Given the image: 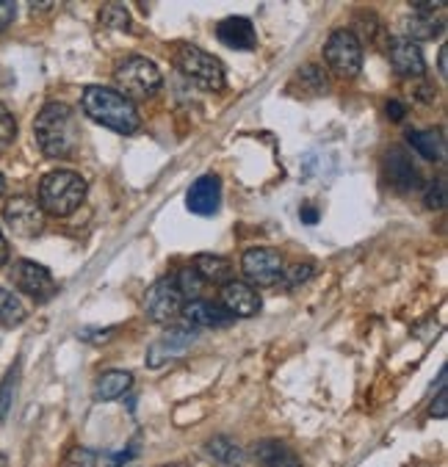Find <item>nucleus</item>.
I'll list each match as a JSON object with an SVG mask.
<instances>
[{
  "mask_svg": "<svg viewBox=\"0 0 448 467\" xmlns=\"http://www.w3.org/2000/svg\"><path fill=\"white\" fill-rule=\"evenodd\" d=\"M302 219H305L307 224H313V222H316V211H313V208H305V211H302Z\"/></svg>",
  "mask_w": 448,
  "mask_h": 467,
  "instance_id": "obj_38",
  "label": "nucleus"
},
{
  "mask_svg": "<svg viewBox=\"0 0 448 467\" xmlns=\"http://www.w3.org/2000/svg\"><path fill=\"white\" fill-rule=\"evenodd\" d=\"M260 296L249 283H241V279H230L222 288V307L233 316V318H252L260 313Z\"/></svg>",
  "mask_w": 448,
  "mask_h": 467,
  "instance_id": "obj_12",
  "label": "nucleus"
},
{
  "mask_svg": "<svg viewBox=\"0 0 448 467\" xmlns=\"http://www.w3.org/2000/svg\"><path fill=\"white\" fill-rule=\"evenodd\" d=\"M194 271L205 279V283H230V279H233L230 260H224L219 254H197L194 257Z\"/></svg>",
  "mask_w": 448,
  "mask_h": 467,
  "instance_id": "obj_22",
  "label": "nucleus"
},
{
  "mask_svg": "<svg viewBox=\"0 0 448 467\" xmlns=\"http://www.w3.org/2000/svg\"><path fill=\"white\" fill-rule=\"evenodd\" d=\"M388 58L396 75L401 78H423L426 61L415 42L410 39H388Z\"/></svg>",
  "mask_w": 448,
  "mask_h": 467,
  "instance_id": "obj_13",
  "label": "nucleus"
},
{
  "mask_svg": "<svg viewBox=\"0 0 448 467\" xmlns=\"http://www.w3.org/2000/svg\"><path fill=\"white\" fill-rule=\"evenodd\" d=\"M252 451H255V459H257L263 467H302L297 451L288 448V445L280 442V440H260Z\"/></svg>",
  "mask_w": 448,
  "mask_h": 467,
  "instance_id": "obj_19",
  "label": "nucleus"
},
{
  "mask_svg": "<svg viewBox=\"0 0 448 467\" xmlns=\"http://www.w3.org/2000/svg\"><path fill=\"white\" fill-rule=\"evenodd\" d=\"M0 467H9V462H6V456H4V453H0Z\"/></svg>",
  "mask_w": 448,
  "mask_h": 467,
  "instance_id": "obj_40",
  "label": "nucleus"
},
{
  "mask_svg": "<svg viewBox=\"0 0 448 467\" xmlns=\"http://www.w3.org/2000/svg\"><path fill=\"white\" fill-rule=\"evenodd\" d=\"M404 114H407V109H404L399 100H391V103H388V117H391V119L401 122V119H404Z\"/></svg>",
  "mask_w": 448,
  "mask_h": 467,
  "instance_id": "obj_35",
  "label": "nucleus"
},
{
  "mask_svg": "<svg viewBox=\"0 0 448 467\" xmlns=\"http://www.w3.org/2000/svg\"><path fill=\"white\" fill-rule=\"evenodd\" d=\"M17 379H20V368L15 365L9 373H6V379L0 382V423H4L12 412V401H15V390H17Z\"/></svg>",
  "mask_w": 448,
  "mask_h": 467,
  "instance_id": "obj_27",
  "label": "nucleus"
},
{
  "mask_svg": "<svg viewBox=\"0 0 448 467\" xmlns=\"http://www.w3.org/2000/svg\"><path fill=\"white\" fill-rule=\"evenodd\" d=\"M12 283L23 294H28L31 299H36V302H47L58 291L53 274L45 265L34 263V260H17L12 265Z\"/></svg>",
  "mask_w": 448,
  "mask_h": 467,
  "instance_id": "obj_11",
  "label": "nucleus"
},
{
  "mask_svg": "<svg viewBox=\"0 0 448 467\" xmlns=\"http://www.w3.org/2000/svg\"><path fill=\"white\" fill-rule=\"evenodd\" d=\"M86 200V180L72 169L47 171L39 182V208L47 216H72Z\"/></svg>",
  "mask_w": 448,
  "mask_h": 467,
  "instance_id": "obj_3",
  "label": "nucleus"
},
{
  "mask_svg": "<svg viewBox=\"0 0 448 467\" xmlns=\"http://www.w3.org/2000/svg\"><path fill=\"white\" fill-rule=\"evenodd\" d=\"M114 83L120 95L133 103L155 98L163 86V75L147 56H125L114 69Z\"/></svg>",
  "mask_w": 448,
  "mask_h": 467,
  "instance_id": "obj_4",
  "label": "nucleus"
},
{
  "mask_svg": "<svg viewBox=\"0 0 448 467\" xmlns=\"http://www.w3.org/2000/svg\"><path fill=\"white\" fill-rule=\"evenodd\" d=\"M6 260H9V244H6L4 233H0V265H4Z\"/></svg>",
  "mask_w": 448,
  "mask_h": 467,
  "instance_id": "obj_36",
  "label": "nucleus"
},
{
  "mask_svg": "<svg viewBox=\"0 0 448 467\" xmlns=\"http://www.w3.org/2000/svg\"><path fill=\"white\" fill-rule=\"evenodd\" d=\"M197 340V329H192L189 324L183 327H172L169 332H163L147 351V368L158 370L163 365H169L172 359H177L181 354H186L192 348V343Z\"/></svg>",
  "mask_w": 448,
  "mask_h": 467,
  "instance_id": "obj_10",
  "label": "nucleus"
},
{
  "mask_svg": "<svg viewBox=\"0 0 448 467\" xmlns=\"http://www.w3.org/2000/svg\"><path fill=\"white\" fill-rule=\"evenodd\" d=\"M241 271L249 279V285L255 288H272L283 279L286 260L277 249L272 246H252L241 257Z\"/></svg>",
  "mask_w": 448,
  "mask_h": 467,
  "instance_id": "obj_7",
  "label": "nucleus"
},
{
  "mask_svg": "<svg viewBox=\"0 0 448 467\" xmlns=\"http://www.w3.org/2000/svg\"><path fill=\"white\" fill-rule=\"evenodd\" d=\"M6 192V180H4V174H0V194Z\"/></svg>",
  "mask_w": 448,
  "mask_h": 467,
  "instance_id": "obj_39",
  "label": "nucleus"
},
{
  "mask_svg": "<svg viewBox=\"0 0 448 467\" xmlns=\"http://www.w3.org/2000/svg\"><path fill=\"white\" fill-rule=\"evenodd\" d=\"M443 9V6H440ZM404 28H407V39L412 42V39H434L440 31H443V17H434V9L429 12V15H412L407 23H404Z\"/></svg>",
  "mask_w": 448,
  "mask_h": 467,
  "instance_id": "obj_24",
  "label": "nucleus"
},
{
  "mask_svg": "<svg viewBox=\"0 0 448 467\" xmlns=\"http://www.w3.org/2000/svg\"><path fill=\"white\" fill-rule=\"evenodd\" d=\"M445 415H448V393H445V390H440V393H437V401L432 404V418L443 420Z\"/></svg>",
  "mask_w": 448,
  "mask_h": 467,
  "instance_id": "obj_34",
  "label": "nucleus"
},
{
  "mask_svg": "<svg viewBox=\"0 0 448 467\" xmlns=\"http://www.w3.org/2000/svg\"><path fill=\"white\" fill-rule=\"evenodd\" d=\"M61 467H98V456H95V451H89L83 445H75L72 451H67Z\"/></svg>",
  "mask_w": 448,
  "mask_h": 467,
  "instance_id": "obj_30",
  "label": "nucleus"
},
{
  "mask_svg": "<svg viewBox=\"0 0 448 467\" xmlns=\"http://www.w3.org/2000/svg\"><path fill=\"white\" fill-rule=\"evenodd\" d=\"M83 111L89 119H95L98 125H103L114 133H122V136H133L141 130V117H139L136 106L111 86H86L83 88Z\"/></svg>",
  "mask_w": 448,
  "mask_h": 467,
  "instance_id": "obj_1",
  "label": "nucleus"
},
{
  "mask_svg": "<svg viewBox=\"0 0 448 467\" xmlns=\"http://www.w3.org/2000/svg\"><path fill=\"white\" fill-rule=\"evenodd\" d=\"M17 139V119L15 114L0 103V152H6Z\"/></svg>",
  "mask_w": 448,
  "mask_h": 467,
  "instance_id": "obj_29",
  "label": "nucleus"
},
{
  "mask_svg": "<svg viewBox=\"0 0 448 467\" xmlns=\"http://www.w3.org/2000/svg\"><path fill=\"white\" fill-rule=\"evenodd\" d=\"M174 67L181 69L189 80H194L197 86L208 88V91H222L224 88V67L216 56H211L208 50L181 42L174 47Z\"/></svg>",
  "mask_w": 448,
  "mask_h": 467,
  "instance_id": "obj_5",
  "label": "nucleus"
},
{
  "mask_svg": "<svg viewBox=\"0 0 448 467\" xmlns=\"http://www.w3.org/2000/svg\"><path fill=\"white\" fill-rule=\"evenodd\" d=\"M34 139L47 158H69L80 144L75 111L64 103H47L34 119Z\"/></svg>",
  "mask_w": 448,
  "mask_h": 467,
  "instance_id": "obj_2",
  "label": "nucleus"
},
{
  "mask_svg": "<svg viewBox=\"0 0 448 467\" xmlns=\"http://www.w3.org/2000/svg\"><path fill=\"white\" fill-rule=\"evenodd\" d=\"M205 453H208L216 464H224V467H241V464H244V451H241L230 437H214V440L205 445Z\"/></svg>",
  "mask_w": 448,
  "mask_h": 467,
  "instance_id": "obj_23",
  "label": "nucleus"
},
{
  "mask_svg": "<svg viewBox=\"0 0 448 467\" xmlns=\"http://www.w3.org/2000/svg\"><path fill=\"white\" fill-rule=\"evenodd\" d=\"M437 67H440V75L445 78V45L440 47V61H437Z\"/></svg>",
  "mask_w": 448,
  "mask_h": 467,
  "instance_id": "obj_37",
  "label": "nucleus"
},
{
  "mask_svg": "<svg viewBox=\"0 0 448 467\" xmlns=\"http://www.w3.org/2000/svg\"><path fill=\"white\" fill-rule=\"evenodd\" d=\"M4 222L12 230V235L31 241V238L42 235V230H45V211L39 208V202L34 197L17 194L6 202Z\"/></svg>",
  "mask_w": 448,
  "mask_h": 467,
  "instance_id": "obj_9",
  "label": "nucleus"
},
{
  "mask_svg": "<svg viewBox=\"0 0 448 467\" xmlns=\"http://www.w3.org/2000/svg\"><path fill=\"white\" fill-rule=\"evenodd\" d=\"M313 265L310 263H297V265H291V268H286L283 271V279H280V283H286L288 288H299V285H305L307 283V279L313 276Z\"/></svg>",
  "mask_w": 448,
  "mask_h": 467,
  "instance_id": "obj_31",
  "label": "nucleus"
},
{
  "mask_svg": "<svg viewBox=\"0 0 448 467\" xmlns=\"http://www.w3.org/2000/svg\"><path fill=\"white\" fill-rule=\"evenodd\" d=\"M186 205L197 216H214L222 205V180L216 174H203L189 189Z\"/></svg>",
  "mask_w": 448,
  "mask_h": 467,
  "instance_id": "obj_14",
  "label": "nucleus"
},
{
  "mask_svg": "<svg viewBox=\"0 0 448 467\" xmlns=\"http://www.w3.org/2000/svg\"><path fill=\"white\" fill-rule=\"evenodd\" d=\"M186 307V299L177 291L174 279H158L144 294V313L155 324H174Z\"/></svg>",
  "mask_w": 448,
  "mask_h": 467,
  "instance_id": "obj_8",
  "label": "nucleus"
},
{
  "mask_svg": "<svg viewBox=\"0 0 448 467\" xmlns=\"http://www.w3.org/2000/svg\"><path fill=\"white\" fill-rule=\"evenodd\" d=\"M407 144L426 161H443L445 158V139L437 128H418L407 133Z\"/></svg>",
  "mask_w": 448,
  "mask_h": 467,
  "instance_id": "obj_21",
  "label": "nucleus"
},
{
  "mask_svg": "<svg viewBox=\"0 0 448 467\" xmlns=\"http://www.w3.org/2000/svg\"><path fill=\"white\" fill-rule=\"evenodd\" d=\"M100 23L103 26H111L117 31H128L130 28V12L122 4H106L100 9Z\"/></svg>",
  "mask_w": 448,
  "mask_h": 467,
  "instance_id": "obj_28",
  "label": "nucleus"
},
{
  "mask_svg": "<svg viewBox=\"0 0 448 467\" xmlns=\"http://www.w3.org/2000/svg\"><path fill=\"white\" fill-rule=\"evenodd\" d=\"M385 169L391 182L396 185L399 192H412L418 189V166L412 163V158L407 155V150L401 147H391V152L385 155Z\"/></svg>",
  "mask_w": 448,
  "mask_h": 467,
  "instance_id": "obj_16",
  "label": "nucleus"
},
{
  "mask_svg": "<svg viewBox=\"0 0 448 467\" xmlns=\"http://www.w3.org/2000/svg\"><path fill=\"white\" fill-rule=\"evenodd\" d=\"M28 318L26 305L6 288H0V324L4 327H17Z\"/></svg>",
  "mask_w": 448,
  "mask_h": 467,
  "instance_id": "obj_25",
  "label": "nucleus"
},
{
  "mask_svg": "<svg viewBox=\"0 0 448 467\" xmlns=\"http://www.w3.org/2000/svg\"><path fill=\"white\" fill-rule=\"evenodd\" d=\"M130 388H133V373L130 370L111 368V370H106V373H100V377H98V382H95V399L98 401H117Z\"/></svg>",
  "mask_w": 448,
  "mask_h": 467,
  "instance_id": "obj_20",
  "label": "nucleus"
},
{
  "mask_svg": "<svg viewBox=\"0 0 448 467\" xmlns=\"http://www.w3.org/2000/svg\"><path fill=\"white\" fill-rule=\"evenodd\" d=\"M183 318H186V324L189 327H214V329H219V327H230L235 318L222 307V305H214V302H205V299H194V302H189L186 307H183V313H181Z\"/></svg>",
  "mask_w": 448,
  "mask_h": 467,
  "instance_id": "obj_17",
  "label": "nucleus"
},
{
  "mask_svg": "<svg viewBox=\"0 0 448 467\" xmlns=\"http://www.w3.org/2000/svg\"><path fill=\"white\" fill-rule=\"evenodd\" d=\"M15 15H17V6L9 4V0H0V31L15 23Z\"/></svg>",
  "mask_w": 448,
  "mask_h": 467,
  "instance_id": "obj_33",
  "label": "nucleus"
},
{
  "mask_svg": "<svg viewBox=\"0 0 448 467\" xmlns=\"http://www.w3.org/2000/svg\"><path fill=\"white\" fill-rule=\"evenodd\" d=\"M216 39L233 50H252L257 45V31L249 17H224L216 26Z\"/></svg>",
  "mask_w": 448,
  "mask_h": 467,
  "instance_id": "obj_15",
  "label": "nucleus"
},
{
  "mask_svg": "<svg viewBox=\"0 0 448 467\" xmlns=\"http://www.w3.org/2000/svg\"><path fill=\"white\" fill-rule=\"evenodd\" d=\"M426 208H432V211H443L445 208V180H437L432 189H429Z\"/></svg>",
  "mask_w": 448,
  "mask_h": 467,
  "instance_id": "obj_32",
  "label": "nucleus"
},
{
  "mask_svg": "<svg viewBox=\"0 0 448 467\" xmlns=\"http://www.w3.org/2000/svg\"><path fill=\"white\" fill-rule=\"evenodd\" d=\"M291 91H294L297 98H305V100L321 98V95H327V91H329V78H327V72L321 67L307 64V67H302L291 78Z\"/></svg>",
  "mask_w": 448,
  "mask_h": 467,
  "instance_id": "obj_18",
  "label": "nucleus"
},
{
  "mask_svg": "<svg viewBox=\"0 0 448 467\" xmlns=\"http://www.w3.org/2000/svg\"><path fill=\"white\" fill-rule=\"evenodd\" d=\"M174 285H177V291H181V296L183 299H197L200 294H203V288H205V279L194 271V265L192 268H183L181 274H177V279H174Z\"/></svg>",
  "mask_w": 448,
  "mask_h": 467,
  "instance_id": "obj_26",
  "label": "nucleus"
},
{
  "mask_svg": "<svg viewBox=\"0 0 448 467\" xmlns=\"http://www.w3.org/2000/svg\"><path fill=\"white\" fill-rule=\"evenodd\" d=\"M324 61L338 78H357L363 69V45L360 36L349 28H335L324 45Z\"/></svg>",
  "mask_w": 448,
  "mask_h": 467,
  "instance_id": "obj_6",
  "label": "nucleus"
}]
</instances>
